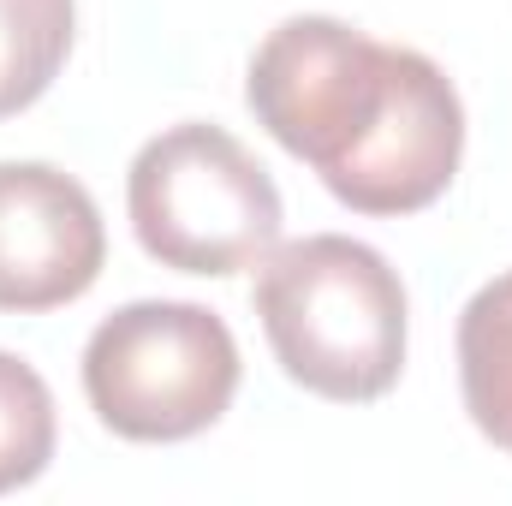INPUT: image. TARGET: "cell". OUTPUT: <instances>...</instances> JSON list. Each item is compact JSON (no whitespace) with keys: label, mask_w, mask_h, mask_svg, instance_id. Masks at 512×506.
Wrapping results in <instances>:
<instances>
[{"label":"cell","mask_w":512,"mask_h":506,"mask_svg":"<svg viewBox=\"0 0 512 506\" xmlns=\"http://www.w3.org/2000/svg\"><path fill=\"white\" fill-rule=\"evenodd\" d=\"M256 126L358 215H417L447 197L465 155L453 78L340 18H286L251 54Z\"/></svg>","instance_id":"1"},{"label":"cell","mask_w":512,"mask_h":506,"mask_svg":"<svg viewBox=\"0 0 512 506\" xmlns=\"http://www.w3.org/2000/svg\"><path fill=\"white\" fill-rule=\"evenodd\" d=\"M256 316L274 364L316 399L370 405L405 370V286L364 239L274 245L256 262Z\"/></svg>","instance_id":"2"},{"label":"cell","mask_w":512,"mask_h":506,"mask_svg":"<svg viewBox=\"0 0 512 506\" xmlns=\"http://www.w3.org/2000/svg\"><path fill=\"white\" fill-rule=\"evenodd\" d=\"M126 209L137 245L179 274H239L280 245V191L268 167L221 126L185 120L131 161Z\"/></svg>","instance_id":"3"},{"label":"cell","mask_w":512,"mask_h":506,"mask_svg":"<svg viewBox=\"0 0 512 506\" xmlns=\"http://www.w3.org/2000/svg\"><path fill=\"white\" fill-rule=\"evenodd\" d=\"M233 328L185 298H137L84 346V399L120 441H191L239 393Z\"/></svg>","instance_id":"4"},{"label":"cell","mask_w":512,"mask_h":506,"mask_svg":"<svg viewBox=\"0 0 512 506\" xmlns=\"http://www.w3.org/2000/svg\"><path fill=\"white\" fill-rule=\"evenodd\" d=\"M102 262V209L72 173L48 161H0V310H60L102 280Z\"/></svg>","instance_id":"5"},{"label":"cell","mask_w":512,"mask_h":506,"mask_svg":"<svg viewBox=\"0 0 512 506\" xmlns=\"http://www.w3.org/2000/svg\"><path fill=\"white\" fill-rule=\"evenodd\" d=\"M459 393L471 423L512 453V268L495 274L459 316Z\"/></svg>","instance_id":"6"},{"label":"cell","mask_w":512,"mask_h":506,"mask_svg":"<svg viewBox=\"0 0 512 506\" xmlns=\"http://www.w3.org/2000/svg\"><path fill=\"white\" fill-rule=\"evenodd\" d=\"M72 0H0V120L48 96L72 54Z\"/></svg>","instance_id":"7"},{"label":"cell","mask_w":512,"mask_h":506,"mask_svg":"<svg viewBox=\"0 0 512 506\" xmlns=\"http://www.w3.org/2000/svg\"><path fill=\"white\" fill-rule=\"evenodd\" d=\"M54 393L18 352H0V495L36 483L54 459Z\"/></svg>","instance_id":"8"}]
</instances>
